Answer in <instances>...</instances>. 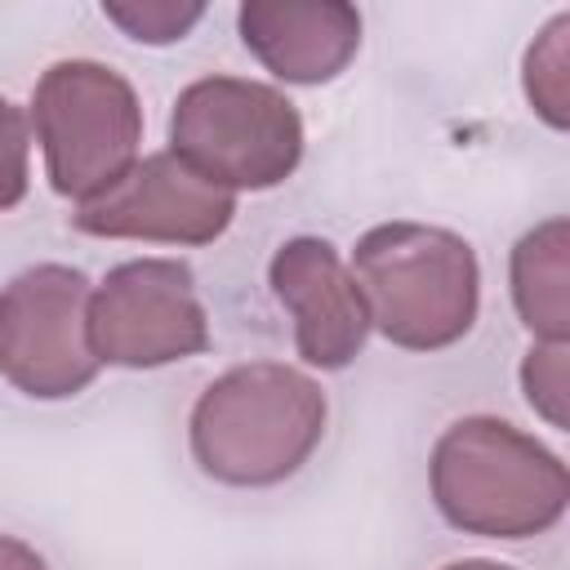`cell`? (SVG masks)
<instances>
[{
  "label": "cell",
  "instance_id": "1",
  "mask_svg": "<svg viewBox=\"0 0 570 570\" xmlns=\"http://www.w3.org/2000/svg\"><path fill=\"white\" fill-rule=\"evenodd\" d=\"M330 401L307 370L245 361L223 370L187 414L191 463L232 490H267L303 472L325 441Z\"/></svg>",
  "mask_w": 570,
  "mask_h": 570
},
{
  "label": "cell",
  "instance_id": "2",
  "mask_svg": "<svg viewBox=\"0 0 570 570\" xmlns=\"http://www.w3.org/2000/svg\"><path fill=\"white\" fill-rule=\"evenodd\" d=\"M428 490L436 512L481 539L548 534L570 503L561 454L494 414L454 419L428 454Z\"/></svg>",
  "mask_w": 570,
  "mask_h": 570
},
{
  "label": "cell",
  "instance_id": "3",
  "mask_svg": "<svg viewBox=\"0 0 570 570\" xmlns=\"http://www.w3.org/2000/svg\"><path fill=\"white\" fill-rule=\"evenodd\" d=\"M370 330L401 352H445L463 343L481 312V263L476 249L432 223H379L347 258Z\"/></svg>",
  "mask_w": 570,
  "mask_h": 570
},
{
  "label": "cell",
  "instance_id": "4",
  "mask_svg": "<svg viewBox=\"0 0 570 570\" xmlns=\"http://www.w3.org/2000/svg\"><path fill=\"white\" fill-rule=\"evenodd\" d=\"M303 142L294 98L249 76H200L169 111V151L232 196L281 187L298 169Z\"/></svg>",
  "mask_w": 570,
  "mask_h": 570
},
{
  "label": "cell",
  "instance_id": "5",
  "mask_svg": "<svg viewBox=\"0 0 570 570\" xmlns=\"http://www.w3.org/2000/svg\"><path fill=\"white\" fill-rule=\"evenodd\" d=\"M31 138L45 156V178L71 205L107 191L142 151L138 89L98 58H62L31 89Z\"/></svg>",
  "mask_w": 570,
  "mask_h": 570
},
{
  "label": "cell",
  "instance_id": "6",
  "mask_svg": "<svg viewBox=\"0 0 570 570\" xmlns=\"http://www.w3.org/2000/svg\"><path fill=\"white\" fill-rule=\"evenodd\" d=\"M89 289L94 281L71 263H31L0 289V374L22 396L67 401L98 379Z\"/></svg>",
  "mask_w": 570,
  "mask_h": 570
},
{
  "label": "cell",
  "instance_id": "7",
  "mask_svg": "<svg viewBox=\"0 0 570 570\" xmlns=\"http://www.w3.org/2000/svg\"><path fill=\"white\" fill-rule=\"evenodd\" d=\"M89 347L98 365L160 370L209 347V312L183 258H125L89 289Z\"/></svg>",
  "mask_w": 570,
  "mask_h": 570
},
{
  "label": "cell",
  "instance_id": "8",
  "mask_svg": "<svg viewBox=\"0 0 570 570\" xmlns=\"http://www.w3.org/2000/svg\"><path fill=\"white\" fill-rule=\"evenodd\" d=\"M236 218V196L205 183L169 147L138 156L107 191L71 209V227L102 240L214 245Z\"/></svg>",
  "mask_w": 570,
  "mask_h": 570
},
{
  "label": "cell",
  "instance_id": "9",
  "mask_svg": "<svg viewBox=\"0 0 570 570\" xmlns=\"http://www.w3.org/2000/svg\"><path fill=\"white\" fill-rule=\"evenodd\" d=\"M267 289L294 325L307 370H347L370 338V307L347 258L325 236H289L267 258Z\"/></svg>",
  "mask_w": 570,
  "mask_h": 570
},
{
  "label": "cell",
  "instance_id": "10",
  "mask_svg": "<svg viewBox=\"0 0 570 570\" xmlns=\"http://www.w3.org/2000/svg\"><path fill=\"white\" fill-rule=\"evenodd\" d=\"M236 31L285 85H325L361 53V13L343 0H249L236 9Z\"/></svg>",
  "mask_w": 570,
  "mask_h": 570
},
{
  "label": "cell",
  "instance_id": "11",
  "mask_svg": "<svg viewBox=\"0 0 570 570\" xmlns=\"http://www.w3.org/2000/svg\"><path fill=\"white\" fill-rule=\"evenodd\" d=\"M508 289L521 325L534 343H566L570 338V223L552 214L534 223L508 258Z\"/></svg>",
  "mask_w": 570,
  "mask_h": 570
},
{
  "label": "cell",
  "instance_id": "12",
  "mask_svg": "<svg viewBox=\"0 0 570 570\" xmlns=\"http://www.w3.org/2000/svg\"><path fill=\"white\" fill-rule=\"evenodd\" d=\"M521 89L530 111L548 129L570 125V13H557L539 27V36L525 45L521 58Z\"/></svg>",
  "mask_w": 570,
  "mask_h": 570
},
{
  "label": "cell",
  "instance_id": "13",
  "mask_svg": "<svg viewBox=\"0 0 570 570\" xmlns=\"http://www.w3.org/2000/svg\"><path fill=\"white\" fill-rule=\"evenodd\" d=\"M521 392L548 428L566 432V423H570V347L566 343H530V352L521 356Z\"/></svg>",
  "mask_w": 570,
  "mask_h": 570
},
{
  "label": "cell",
  "instance_id": "14",
  "mask_svg": "<svg viewBox=\"0 0 570 570\" xmlns=\"http://www.w3.org/2000/svg\"><path fill=\"white\" fill-rule=\"evenodd\" d=\"M102 18L138 45H174L205 18V4L196 0H107Z\"/></svg>",
  "mask_w": 570,
  "mask_h": 570
},
{
  "label": "cell",
  "instance_id": "15",
  "mask_svg": "<svg viewBox=\"0 0 570 570\" xmlns=\"http://www.w3.org/2000/svg\"><path fill=\"white\" fill-rule=\"evenodd\" d=\"M31 187V120L27 107L0 94V214L18 209Z\"/></svg>",
  "mask_w": 570,
  "mask_h": 570
},
{
  "label": "cell",
  "instance_id": "16",
  "mask_svg": "<svg viewBox=\"0 0 570 570\" xmlns=\"http://www.w3.org/2000/svg\"><path fill=\"white\" fill-rule=\"evenodd\" d=\"M0 570H49V561L18 534H0Z\"/></svg>",
  "mask_w": 570,
  "mask_h": 570
},
{
  "label": "cell",
  "instance_id": "17",
  "mask_svg": "<svg viewBox=\"0 0 570 570\" xmlns=\"http://www.w3.org/2000/svg\"><path fill=\"white\" fill-rule=\"evenodd\" d=\"M441 570H517V566H503V561H485V557H463V561H450Z\"/></svg>",
  "mask_w": 570,
  "mask_h": 570
}]
</instances>
